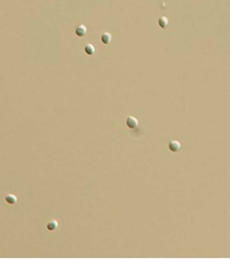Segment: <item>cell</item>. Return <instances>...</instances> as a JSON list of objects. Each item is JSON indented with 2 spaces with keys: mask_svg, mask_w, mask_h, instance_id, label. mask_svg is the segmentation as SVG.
Returning <instances> with one entry per match:
<instances>
[{
  "mask_svg": "<svg viewBox=\"0 0 230 259\" xmlns=\"http://www.w3.org/2000/svg\"><path fill=\"white\" fill-rule=\"evenodd\" d=\"M111 41H112V36H111V34H110V33L105 32V33H103V34H102V36H101V41H102L105 45H108V44H109V43L111 42Z\"/></svg>",
  "mask_w": 230,
  "mask_h": 259,
  "instance_id": "4",
  "label": "cell"
},
{
  "mask_svg": "<svg viewBox=\"0 0 230 259\" xmlns=\"http://www.w3.org/2000/svg\"><path fill=\"white\" fill-rule=\"evenodd\" d=\"M126 125H127V126L130 129H135V128H137V126L138 125V122L136 117L128 116L127 119H126Z\"/></svg>",
  "mask_w": 230,
  "mask_h": 259,
  "instance_id": "1",
  "label": "cell"
},
{
  "mask_svg": "<svg viewBox=\"0 0 230 259\" xmlns=\"http://www.w3.org/2000/svg\"><path fill=\"white\" fill-rule=\"evenodd\" d=\"M5 201H6L7 203L10 204V205H14V204L17 203L18 199H17V197L14 194H8L5 197Z\"/></svg>",
  "mask_w": 230,
  "mask_h": 259,
  "instance_id": "5",
  "label": "cell"
},
{
  "mask_svg": "<svg viewBox=\"0 0 230 259\" xmlns=\"http://www.w3.org/2000/svg\"><path fill=\"white\" fill-rule=\"evenodd\" d=\"M86 31H87V29H86V27L83 24L78 25L75 29V34L77 37H84L86 34Z\"/></svg>",
  "mask_w": 230,
  "mask_h": 259,
  "instance_id": "3",
  "label": "cell"
},
{
  "mask_svg": "<svg viewBox=\"0 0 230 259\" xmlns=\"http://www.w3.org/2000/svg\"><path fill=\"white\" fill-rule=\"evenodd\" d=\"M169 147V149L172 151V152H179L181 149V145L179 141H177V140H172L168 145Z\"/></svg>",
  "mask_w": 230,
  "mask_h": 259,
  "instance_id": "2",
  "label": "cell"
},
{
  "mask_svg": "<svg viewBox=\"0 0 230 259\" xmlns=\"http://www.w3.org/2000/svg\"><path fill=\"white\" fill-rule=\"evenodd\" d=\"M94 51H95V49H94V47L92 45V44H86L85 45V47H84V52L87 55H93L94 53Z\"/></svg>",
  "mask_w": 230,
  "mask_h": 259,
  "instance_id": "8",
  "label": "cell"
},
{
  "mask_svg": "<svg viewBox=\"0 0 230 259\" xmlns=\"http://www.w3.org/2000/svg\"><path fill=\"white\" fill-rule=\"evenodd\" d=\"M158 24H159V26L162 29H165V28H167L168 27V25H169V19H167L166 17H160V19H159V20H158Z\"/></svg>",
  "mask_w": 230,
  "mask_h": 259,
  "instance_id": "6",
  "label": "cell"
},
{
  "mask_svg": "<svg viewBox=\"0 0 230 259\" xmlns=\"http://www.w3.org/2000/svg\"><path fill=\"white\" fill-rule=\"evenodd\" d=\"M46 227L49 231H55L58 228V222L56 220H51L50 222H47Z\"/></svg>",
  "mask_w": 230,
  "mask_h": 259,
  "instance_id": "7",
  "label": "cell"
}]
</instances>
